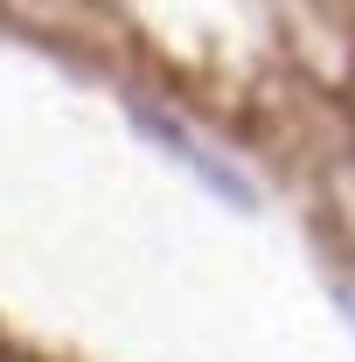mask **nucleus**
<instances>
[{
  "label": "nucleus",
  "mask_w": 355,
  "mask_h": 362,
  "mask_svg": "<svg viewBox=\"0 0 355 362\" xmlns=\"http://www.w3.org/2000/svg\"><path fill=\"white\" fill-rule=\"evenodd\" d=\"M133 126H139V139H153L161 153H175L181 168H188V175H195L202 188H209V195H216V202H230V209H258L251 181L237 175V168H223V160L209 153V146H202V139H188L181 126H168V119H161L153 105H133Z\"/></svg>",
  "instance_id": "1"
}]
</instances>
